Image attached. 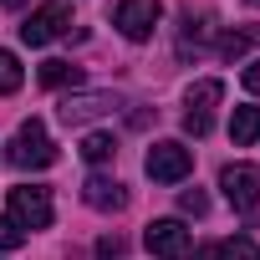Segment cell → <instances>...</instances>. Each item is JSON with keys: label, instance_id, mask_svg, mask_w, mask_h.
Here are the masks:
<instances>
[{"label": "cell", "instance_id": "1", "mask_svg": "<svg viewBox=\"0 0 260 260\" xmlns=\"http://www.w3.org/2000/svg\"><path fill=\"white\" fill-rule=\"evenodd\" d=\"M6 158L16 164V169H51L56 164V143H51V133H46V122H21L16 127V138H11V148H6Z\"/></svg>", "mask_w": 260, "mask_h": 260}, {"label": "cell", "instance_id": "2", "mask_svg": "<svg viewBox=\"0 0 260 260\" xmlns=\"http://www.w3.org/2000/svg\"><path fill=\"white\" fill-rule=\"evenodd\" d=\"M143 169H148V179H153V184H179V179H189V174H194V153H189L184 143L164 138V143H153V148H148Z\"/></svg>", "mask_w": 260, "mask_h": 260}, {"label": "cell", "instance_id": "3", "mask_svg": "<svg viewBox=\"0 0 260 260\" xmlns=\"http://www.w3.org/2000/svg\"><path fill=\"white\" fill-rule=\"evenodd\" d=\"M158 16H164V6H158V0H117L112 26H117L127 41H148V36L158 31Z\"/></svg>", "mask_w": 260, "mask_h": 260}, {"label": "cell", "instance_id": "4", "mask_svg": "<svg viewBox=\"0 0 260 260\" xmlns=\"http://www.w3.org/2000/svg\"><path fill=\"white\" fill-rule=\"evenodd\" d=\"M224 97V82L219 77H204V82H194L189 87V112H184V133H194V138H204L209 133V122H214V102Z\"/></svg>", "mask_w": 260, "mask_h": 260}, {"label": "cell", "instance_id": "5", "mask_svg": "<svg viewBox=\"0 0 260 260\" xmlns=\"http://www.w3.org/2000/svg\"><path fill=\"white\" fill-rule=\"evenodd\" d=\"M67 31H72V11L61 6V0H51V6H36V11L26 16L21 41H26V46H46V41H56V36H67Z\"/></svg>", "mask_w": 260, "mask_h": 260}, {"label": "cell", "instance_id": "6", "mask_svg": "<svg viewBox=\"0 0 260 260\" xmlns=\"http://www.w3.org/2000/svg\"><path fill=\"white\" fill-rule=\"evenodd\" d=\"M11 219L21 230H46L51 224V189H41V184L11 189Z\"/></svg>", "mask_w": 260, "mask_h": 260}, {"label": "cell", "instance_id": "7", "mask_svg": "<svg viewBox=\"0 0 260 260\" xmlns=\"http://www.w3.org/2000/svg\"><path fill=\"white\" fill-rule=\"evenodd\" d=\"M143 245H148L153 260H184V255L194 250V235H189L179 219H153L148 235H143Z\"/></svg>", "mask_w": 260, "mask_h": 260}, {"label": "cell", "instance_id": "8", "mask_svg": "<svg viewBox=\"0 0 260 260\" xmlns=\"http://www.w3.org/2000/svg\"><path fill=\"white\" fill-rule=\"evenodd\" d=\"M219 189H224V199L240 214H255V204H260V169L255 164H230L219 174Z\"/></svg>", "mask_w": 260, "mask_h": 260}, {"label": "cell", "instance_id": "9", "mask_svg": "<svg viewBox=\"0 0 260 260\" xmlns=\"http://www.w3.org/2000/svg\"><path fill=\"white\" fill-rule=\"evenodd\" d=\"M112 107H117V97H112V92H67V97H61V107H56V117H61L67 127H82V122L107 117Z\"/></svg>", "mask_w": 260, "mask_h": 260}, {"label": "cell", "instance_id": "10", "mask_svg": "<svg viewBox=\"0 0 260 260\" xmlns=\"http://www.w3.org/2000/svg\"><path fill=\"white\" fill-rule=\"evenodd\" d=\"M82 199H87L92 209H102V214H112V209H127V189H122L117 179H102V174H92V179L82 184Z\"/></svg>", "mask_w": 260, "mask_h": 260}, {"label": "cell", "instance_id": "11", "mask_svg": "<svg viewBox=\"0 0 260 260\" xmlns=\"http://www.w3.org/2000/svg\"><path fill=\"white\" fill-rule=\"evenodd\" d=\"M230 138H235V148H250V143L260 138V107H235V117H230Z\"/></svg>", "mask_w": 260, "mask_h": 260}, {"label": "cell", "instance_id": "12", "mask_svg": "<svg viewBox=\"0 0 260 260\" xmlns=\"http://www.w3.org/2000/svg\"><path fill=\"white\" fill-rule=\"evenodd\" d=\"M82 158L87 164H112L117 158V138L112 133H87L82 138Z\"/></svg>", "mask_w": 260, "mask_h": 260}, {"label": "cell", "instance_id": "13", "mask_svg": "<svg viewBox=\"0 0 260 260\" xmlns=\"http://www.w3.org/2000/svg\"><path fill=\"white\" fill-rule=\"evenodd\" d=\"M67 82H72V87L82 82V72H77L72 61H61V56H56V61H41V87H67Z\"/></svg>", "mask_w": 260, "mask_h": 260}, {"label": "cell", "instance_id": "14", "mask_svg": "<svg viewBox=\"0 0 260 260\" xmlns=\"http://www.w3.org/2000/svg\"><path fill=\"white\" fill-rule=\"evenodd\" d=\"M219 260H260V245H255L250 235H235V240L219 245Z\"/></svg>", "mask_w": 260, "mask_h": 260}, {"label": "cell", "instance_id": "15", "mask_svg": "<svg viewBox=\"0 0 260 260\" xmlns=\"http://www.w3.org/2000/svg\"><path fill=\"white\" fill-rule=\"evenodd\" d=\"M21 82H26V72H21L16 51H0V92H21Z\"/></svg>", "mask_w": 260, "mask_h": 260}, {"label": "cell", "instance_id": "16", "mask_svg": "<svg viewBox=\"0 0 260 260\" xmlns=\"http://www.w3.org/2000/svg\"><path fill=\"white\" fill-rule=\"evenodd\" d=\"M21 245H26V230H21L16 219L0 214V250H21Z\"/></svg>", "mask_w": 260, "mask_h": 260}, {"label": "cell", "instance_id": "17", "mask_svg": "<svg viewBox=\"0 0 260 260\" xmlns=\"http://www.w3.org/2000/svg\"><path fill=\"white\" fill-rule=\"evenodd\" d=\"M250 41H255V36H235V31H230V36H219V56H230V61H235Z\"/></svg>", "mask_w": 260, "mask_h": 260}, {"label": "cell", "instance_id": "18", "mask_svg": "<svg viewBox=\"0 0 260 260\" xmlns=\"http://www.w3.org/2000/svg\"><path fill=\"white\" fill-rule=\"evenodd\" d=\"M179 204H184V214H204V209H209V199H204L199 189H184V199H179Z\"/></svg>", "mask_w": 260, "mask_h": 260}, {"label": "cell", "instance_id": "19", "mask_svg": "<svg viewBox=\"0 0 260 260\" xmlns=\"http://www.w3.org/2000/svg\"><path fill=\"white\" fill-rule=\"evenodd\" d=\"M97 255H102V260H117V255H122V240H117V235H102V240H97Z\"/></svg>", "mask_w": 260, "mask_h": 260}, {"label": "cell", "instance_id": "20", "mask_svg": "<svg viewBox=\"0 0 260 260\" xmlns=\"http://www.w3.org/2000/svg\"><path fill=\"white\" fill-rule=\"evenodd\" d=\"M245 87L260 97V61H250V67H245Z\"/></svg>", "mask_w": 260, "mask_h": 260}, {"label": "cell", "instance_id": "21", "mask_svg": "<svg viewBox=\"0 0 260 260\" xmlns=\"http://www.w3.org/2000/svg\"><path fill=\"white\" fill-rule=\"evenodd\" d=\"M194 260H219V245H199V250H194Z\"/></svg>", "mask_w": 260, "mask_h": 260}, {"label": "cell", "instance_id": "22", "mask_svg": "<svg viewBox=\"0 0 260 260\" xmlns=\"http://www.w3.org/2000/svg\"><path fill=\"white\" fill-rule=\"evenodd\" d=\"M0 6H6V11H21V6H26V0H0Z\"/></svg>", "mask_w": 260, "mask_h": 260}, {"label": "cell", "instance_id": "23", "mask_svg": "<svg viewBox=\"0 0 260 260\" xmlns=\"http://www.w3.org/2000/svg\"><path fill=\"white\" fill-rule=\"evenodd\" d=\"M250 6H260V0H250Z\"/></svg>", "mask_w": 260, "mask_h": 260}]
</instances>
